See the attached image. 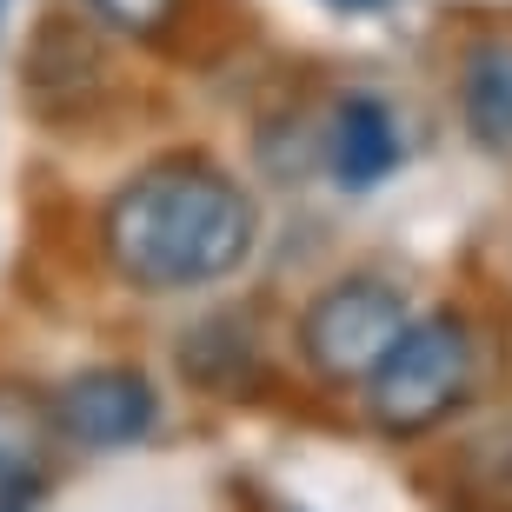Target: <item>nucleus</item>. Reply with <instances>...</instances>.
<instances>
[{
	"instance_id": "f03ea898",
	"label": "nucleus",
	"mask_w": 512,
	"mask_h": 512,
	"mask_svg": "<svg viewBox=\"0 0 512 512\" xmlns=\"http://www.w3.org/2000/svg\"><path fill=\"white\" fill-rule=\"evenodd\" d=\"M466 393H473V333L459 313L406 320L386 360L366 373V413L393 439L433 433Z\"/></svg>"
},
{
	"instance_id": "20e7f679",
	"label": "nucleus",
	"mask_w": 512,
	"mask_h": 512,
	"mask_svg": "<svg viewBox=\"0 0 512 512\" xmlns=\"http://www.w3.org/2000/svg\"><path fill=\"white\" fill-rule=\"evenodd\" d=\"M54 419L74 446H94V453H120V446H140L160 419V393H153L147 373L133 366H87L60 386Z\"/></svg>"
},
{
	"instance_id": "39448f33",
	"label": "nucleus",
	"mask_w": 512,
	"mask_h": 512,
	"mask_svg": "<svg viewBox=\"0 0 512 512\" xmlns=\"http://www.w3.org/2000/svg\"><path fill=\"white\" fill-rule=\"evenodd\" d=\"M399 153H406V140H399V120H393L386 100L346 94L340 107H333V127H326V167H333V180H340L346 193L380 187L386 173L399 167Z\"/></svg>"
},
{
	"instance_id": "0eeeda50",
	"label": "nucleus",
	"mask_w": 512,
	"mask_h": 512,
	"mask_svg": "<svg viewBox=\"0 0 512 512\" xmlns=\"http://www.w3.org/2000/svg\"><path fill=\"white\" fill-rule=\"evenodd\" d=\"M40 439H47V419H40L20 393L0 386V479H34Z\"/></svg>"
},
{
	"instance_id": "9d476101",
	"label": "nucleus",
	"mask_w": 512,
	"mask_h": 512,
	"mask_svg": "<svg viewBox=\"0 0 512 512\" xmlns=\"http://www.w3.org/2000/svg\"><path fill=\"white\" fill-rule=\"evenodd\" d=\"M326 7H346V14H373V7H386V0H326Z\"/></svg>"
},
{
	"instance_id": "7ed1b4c3",
	"label": "nucleus",
	"mask_w": 512,
	"mask_h": 512,
	"mask_svg": "<svg viewBox=\"0 0 512 512\" xmlns=\"http://www.w3.org/2000/svg\"><path fill=\"white\" fill-rule=\"evenodd\" d=\"M406 326V293L386 280H333L300 313V360L320 380H366Z\"/></svg>"
},
{
	"instance_id": "6e6552de",
	"label": "nucleus",
	"mask_w": 512,
	"mask_h": 512,
	"mask_svg": "<svg viewBox=\"0 0 512 512\" xmlns=\"http://www.w3.org/2000/svg\"><path fill=\"white\" fill-rule=\"evenodd\" d=\"M94 20H107L114 34H133V40H160L180 14V0H87Z\"/></svg>"
},
{
	"instance_id": "423d86ee",
	"label": "nucleus",
	"mask_w": 512,
	"mask_h": 512,
	"mask_svg": "<svg viewBox=\"0 0 512 512\" xmlns=\"http://www.w3.org/2000/svg\"><path fill=\"white\" fill-rule=\"evenodd\" d=\"M459 114L486 153L512 160V34H486L459 60Z\"/></svg>"
},
{
	"instance_id": "1a4fd4ad",
	"label": "nucleus",
	"mask_w": 512,
	"mask_h": 512,
	"mask_svg": "<svg viewBox=\"0 0 512 512\" xmlns=\"http://www.w3.org/2000/svg\"><path fill=\"white\" fill-rule=\"evenodd\" d=\"M0 512H34V479H0Z\"/></svg>"
},
{
	"instance_id": "f257e3e1",
	"label": "nucleus",
	"mask_w": 512,
	"mask_h": 512,
	"mask_svg": "<svg viewBox=\"0 0 512 512\" xmlns=\"http://www.w3.org/2000/svg\"><path fill=\"white\" fill-rule=\"evenodd\" d=\"M100 240L114 273L140 293H187L247 266L260 240V207L233 173L207 160H167L114 193Z\"/></svg>"
}]
</instances>
